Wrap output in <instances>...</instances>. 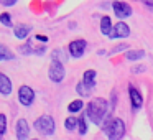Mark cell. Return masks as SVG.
Masks as SVG:
<instances>
[{"label":"cell","mask_w":153,"mask_h":140,"mask_svg":"<svg viewBox=\"0 0 153 140\" xmlns=\"http://www.w3.org/2000/svg\"><path fill=\"white\" fill-rule=\"evenodd\" d=\"M77 125H79V119H76V117H68V119L64 120V127H66L68 132H73Z\"/></svg>","instance_id":"cell-15"},{"label":"cell","mask_w":153,"mask_h":140,"mask_svg":"<svg viewBox=\"0 0 153 140\" xmlns=\"http://www.w3.org/2000/svg\"><path fill=\"white\" fill-rule=\"evenodd\" d=\"M33 140H36V139H33Z\"/></svg>","instance_id":"cell-27"},{"label":"cell","mask_w":153,"mask_h":140,"mask_svg":"<svg viewBox=\"0 0 153 140\" xmlns=\"http://www.w3.org/2000/svg\"><path fill=\"white\" fill-rule=\"evenodd\" d=\"M10 92H12V81L4 73H0V94L8 96Z\"/></svg>","instance_id":"cell-11"},{"label":"cell","mask_w":153,"mask_h":140,"mask_svg":"<svg viewBox=\"0 0 153 140\" xmlns=\"http://www.w3.org/2000/svg\"><path fill=\"white\" fill-rule=\"evenodd\" d=\"M130 35V28H128V25H125V23H117L115 27H114V30H112V33H110V36L109 38H127Z\"/></svg>","instance_id":"cell-9"},{"label":"cell","mask_w":153,"mask_h":140,"mask_svg":"<svg viewBox=\"0 0 153 140\" xmlns=\"http://www.w3.org/2000/svg\"><path fill=\"white\" fill-rule=\"evenodd\" d=\"M35 129L45 135H53L54 133V119L51 115H41L35 122Z\"/></svg>","instance_id":"cell-3"},{"label":"cell","mask_w":153,"mask_h":140,"mask_svg":"<svg viewBox=\"0 0 153 140\" xmlns=\"http://www.w3.org/2000/svg\"><path fill=\"white\" fill-rule=\"evenodd\" d=\"M79 133L81 135H86L87 133V122H86V117H79Z\"/></svg>","instance_id":"cell-20"},{"label":"cell","mask_w":153,"mask_h":140,"mask_svg":"<svg viewBox=\"0 0 153 140\" xmlns=\"http://www.w3.org/2000/svg\"><path fill=\"white\" fill-rule=\"evenodd\" d=\"M109 112V104H107L105 99L102 97H97V99H92L91 104L87 106V117L92 120L94 124H102L104 117Z\"/></svg>","instance_id":"cell-1"},{"label":"cell","mask_w":153,"mask_h":140,"mask_svg":"<svg viewBox=\"0 0 153 140\" xmlns=\"http://www.w3.org/2000/svg\"><path fill=\"white\" fill-rule=\"evenodd\" d=\"M48 76L53 83H61L64 79V66L61 61H56L53 60L51 61V66H50V71H48Z\"/></svg>","instance_id":"cell-4"},{"label":"cell","mask_w":153,"mask_h":140,"mask_svg":"<svg viewBox=\"0 0 153 140\" xmlns=\"http://www.w3.org/2000/svg\"><path fill=\"white\" fill-rule=\"evenodd\" d=\"M96 77H97L96 71H94V69H89V71H86V73H84V76H82V83L86 84L87 87L94 89V86H96Z\"/></svg>","instance_id":"cell-12"},{"label":"cell","mask_w":153,"mask_h":140,"mask_svg":"<svg viewBox=\"0 0 153 140\" xmlns=\"http://www.w3.org/2000/svg\"><path fill=\"white\" fill-rule=\"evenodd\" d=\"M36 40L41 41V43H45V45L48 43V38H46V36H41V35H36Z\"/></svg>","instance_id":"cell-24"},{"label":"cell","mask_w":153,"mask_h":140,"mask_svg":"<svg viewBox=\"0 0 153 140\" xmlns=\"http://www.w3.org/2000/svg\"><path fill=\"white\" fill-rule=\"evenodd\" d=\"M122 50H127V45H119L117 48L112 50V53H117V51H122Z\"/></svg>","instance_id":"cell-23"},{"label":"cell","mask_w":153,"mask_h":140,"mask_svg":"<svg viewBox=\"0 0 153 140\" xmlns=\"http://www.w3.org/2000/svg\"><path fill=\"white\" fill-rule=\"evenodd\" d=\"M15 129H17V139L18 140H27L28 139V135H30V129H28V124H27L25 119H18Z\"/></svg>","instance_id":"cell-8"},{"label":"cell","mask_w":153,"mask_h":140,"mask_svg":"<svg viewBox=\"0 0 153 140\" xmlns=\"http://www.w3.org/2000/svg\"><path fill=\"white\" fill-rule=\"evenodd\" d=\"M0 22L5 25V27H12V18H10V13H2L0 15Z\"/></svg>","instance_id":"cell-22"},{"label":"cell","mask_w":153,"mask_h":140,"mask_svg":"<svg viewBox=\"0 0 153 140\" xmlns=\"http://www.w3.org/2000/svg\"><path fill=\"white\" fill-rule=\"evenodd\" d=\"M18 101L22 102V106L30 107L31 104H33V101H35L33 89H31V87H28V86H22L20 91H18Z\"/></svg>","instance_id":"cell-5"},{"label":"cell","mask_w":153,"mask_h":140,"mask_svg":"<svg viewBox=\"0 0 153 140\" xmlns=\"http://www.w3.org/2000/svg\"><path fill=\"white\" fill-rule=\"evenodd\" d=\"M5 132H7V117L0 114V135H4Z\"/></svg>","instance_id":"cell-21"},{"label":"cell","mask_w":153,"mask_h":140,"mask_svg":"<svg viewBox=\"0 0 153 140\" xmlns=\"http://www.w3.org/2000/svg\"><path fill=\"white\" fill-rule=\"evenodd\" d=\"M28 33H30V27H27V25H20V27L15 28V36L18 40H25Z\"/></svg>","instance_id":"cell-14"},{"label":"cell","mask_w":153,"mask_h":140,"mask_svg":"<svg viewBox=\"0 0 153 140\" xmlns=\"http://www.w3.org/2000/svg\"><path fill=\"white\" fill-rule=\"evenodd\" d=\"M112 30H114V27H112V20H110V17H102V20H100V31H102V35L110 36Z\"/></svg>","instance_id":"cell-13"},{"label":"cell","mask_w":153,"mask_h":140,"mask_svg":"<svg viewBox=\"0 0 153 140\" xmlns=\"http://www.w3.org/2000/svg\"><path fill=\"white\" fill-rule=\"evenodd\" d=\"M125 133V124L122 119H112L105 127V137L109 140H120Z\"/></svg>","instance_id":"cell-2"},{"label":"cell","mask_w":153,"mask_h":140,"mask_svg":"<svg viewBox=\"0 0 153 140\" xmlns=\"http://www.w3.org/2000/svg\"><path fill=\"white\" fill-rule=\"evenodd\" d=\"M12 58H13V53H12V51L8 50L7 46L0 45V61H4V60H12Z\"/></svg>","instance_id":"cell-16"},{"label":"cell","mask_w":153,"mask_h":140,"mask_svg":"<svg viewBox=\"0 0 153 140\" xmlns=\"http://www.w3.org/2000/svg\"><path fill=\"white\" fill-rule=\"evenodd\" d=\"M114 12H115V15L119 18H127L132 15V7H130L128 4H125V2H114Z\"/></svg>","instance_id":"cell-7"},{"label":"cell","mask_w":153,"mask_h":140,"mask_svg":"<svg viewBox=\"0 0 153 140\" xmlns=\"http://www.w3.org/2000/svg\"><path fill=\"white\" fill-rule=\"evenodd\" d=\"M86 40H74L69 43V53L73 58H81L84 54V50H86Z\"/></svg>","instance_id":"cell-6"},{"label":"cell","mask_w":153,"mask_h":140,"mask_svg":"<svg viewBox=\"0 0 153 140\" xmlns=\"http://www.w3.org/2000/svg\"><path fill=\"white\" fill-rule=\"evenodd\" d=\"M145 5L146 7H153V4H150V2H145Z\"/></svg>","instance_id":"cell-26"},{"label":"cell","mask_w":153,"mask_h":140,"mask_svg":"<svg viewBox=\"0 0 153 140\" xmlns=\"http://www.w3.org/2000/svg\"><path fill=\"white\" fill-rule=\"evenodd\" d=\"M2 5H15V2H13V0H12V2H5V0H4V2H2Z\"/></svg>","instance_id":"cell-25"},{"label":"cell","mask_w":153,"mask_h":140,"mask_svg":"<svg viewBox=\"0 0 153 140\" xmlns=\"http://www.w3.org/2000/svg\"><path fill=\"white\" fill-rule=\"evenodd\" d=\"M82 101H73V102L69 104V107H68V109H69V112H77V110H81L82 109Z\"/></svg>","instance_id":"cell-19"},{"label":"cell","mask_w":153,"mask_h":140,"mask_svg":"<svg viewBox=\"0 0 153 140\" xmlns=\"http://www.w3.org/2000/svg\"><path fill=\"white\" fill-rule=\"evenodd\" d=\"M128 91H130V101H132V106L135 110H138L143 104V99H142V94L138 92V89H135L133 86H128Z\"/></svg>","instance_id":"cell-10"},{"label":"cell","mask_w":153,"mask_h":140,"mask_svg":"<svg viewBox=\"0 0 153 140\" xmlns=\"http://www.w3.org/2000/svg\"><path fill=\"white\" fill-rule=\"evenodd\" d=\"M125 56H127V60L135 61V60H140V58L145 56V51H142V50H138V51H127Z\"/></svg>","instance_id":"cell-17"},{"label":"cell","mask_w":153,"mask_h":140,"mask_svg":"<svg viewBox=\"0 0 153 140\" xmlns=\"http://www.w3.org/2000/svg\"><path fill=\"white\" fill-rule=\"evenodd\" d=\"M76 91H77V94H79V96H84V97H87L91 92H92V89H91V87H87L84 83H79V84H77Z\"/></svg>","instance_id":"cell-18"}]
</instances>
